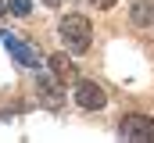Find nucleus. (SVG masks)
I'll list each match as a JSON object with an SVG mask.
<instances>
[{
	"label": "nucleus",
	"mask_w": 154,
	"mask_h": 143,
	"mask_svg": "<svg viewBox=\"0 0 154 143\" xmlns=\"http://www.w3.org/2000/svg\"><path fill=\"white\" fill-rule=\"evenodd\" d=\"M57 36H61V43H65L72 54H86L90 43H93V25H90V18H82V14H65L61 25H57Z\"/></svg>",
	"instance_id": "obj_1"
},
{
	"label": "nucleus",
	"mask_w": 154,
	"mask_h": 143,
	"mask_svg": "<svg viewBox=\"0 0 154 143\" xmlns=\"http://www.w3.org/2000/svg\"><path fill=\"white\" fill-rule=\"evenodd\" d=\"M36 100L47 111H61L65 107V82L57 75H36Z\"/></svg>",
	"instance_id": "obj_2"
},
{
	"label": "nucleus",
	"mask_w": 154,
	"mask_h": 143,
	"mask_svg": "<svg viewBox=\"0 0 154 143\" xmlns=\"http://www.w3.org/2000/svg\"><path fill=\"white\" fill-rule=\"evenodd\" d=\"M75 104L86 107V111H100V107L108 104V93L97 86V82H90V79H75Z\"/></svg>",
	"instance_id": "obj_3"
},
{
	"label": "nucleus",
	"mask_w": 154,
	"mask_h": 143,
	"mask_svg": "<svg viewBox=\"0 0 154 143\" xmlns=\"http://www.w3.org/2000/svg\"><path fill=\"white\" fill-rule=\"evenodd\" d=\"M118 132L125 140H154V118H147V114H125L118 122Z\"/></svg>",
	"instance_id": "obj_4"
},
{
	"label": "nucleus",
	"mask_w": 154,
	"mask_h": 143,
	"mask_svg": "<svg viewBox=\"0 0 154 143\" xmlns=\"http://www.w3.org/2000/svg\"><path fill=\"white\" fill-rule=\"evenodd\" d=\"M0 43H4L7 50H11V57H14V61H18L22 68H39L36 50H32V47H25V43H22V39H18L14 32H0Z\"/></svg>",
	"instance_id": "obj_5"
},
{
	"label": "nucleus",
	"mask_w": 154,
	"mask_h": 143,
	"mask_svg": "<svg viewBox=\"0 0 154 143\" xmlns=\"http://www.w3.org/2000/svg\"><path fill=\"white\" fill-rule=\"evenodd\" d=\"M129 22H133L136 29H151V25H154V0H133Z\"/></svg>",
	"instance_id": "obj_6"
},
{
	"label": "nucleus",
	"mask_w": 154,
	"mask_h": 143,
	"mask_svg": "<svg viewBox=\"0 0 154 143\" xmlns=\"http://www.w3.org/2000/svg\"><path fill=\"white\" fill-rule=\"evenodd\" d=\"M47 65H50V72H54L61 82H68V79L75 82V79H79V75H75V65H72L65 54H50V61H47Z\"/></svg>",
	"instance_id": "obj_7"
},
{
	"label": "nucleus",
	"mask_w": 154,
	"mask_h": 143,
	"mask_svg": "<svg viewBox=\"0 0 154 143\" xmlns=\"http://www.w3.org/2000/svg\"><path fill=\"white\" fill-rule=\"evenodd\" d=\"M7 11L18 14V18H25V14L32 11V4H29V0H7Z\"/></svg>",
	"instance_id": "obj_8"
},
{
	"label": "nucleus",
	"mask_w": 154,
	"mask_h": 143,
	"mask_svg": "<svg viewBox=\"0 0 154 143\" xmlns=\"http://www.w3.org/2000/svg\"><path fill=\"white\" fill-rule=\"evenodd\" d=\"M118 0H93V7H104V11H108V7H115Z\"/></svg>",
	"instance_id": "obj_9"
},
{
	"label": "nucleus",
	"mask_w": 154,
	"mask_h": 143,
	"mask_svg": "<svg viewBox=\"0 0 154 143\" xmlns=\"http://www.w3.org/2000/svg\"><path fill=\"white\" fill-rule=\"evenodd\" d=\"M43 4H47V7H57V4H61V0H43Z\"/></svg>",
	"instance_id": "obj_10"
},
{
	"label": "nucleus",
	"mask_w": 154,
	"mask_h": 143,
	"mask_svg": "<svg viewBox=\"0 0 154 143\" xmlns=\"http://www.w3.org/2000/svg\"><path fill=\"white\" fill-rule=\"evenodd\" d=\"M4 4H7V0H0V11H7V7H4Z\"/></svg>",
	"instance_id": "obj_11"
}]
</instances>
